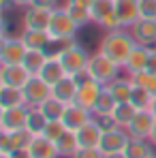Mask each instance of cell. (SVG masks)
<instances>
[{
    "label": "cell",
    "mask_w": 156,
    "mask_h": 158,
    "mask_svg": "<svg viewBox=\"0 0 156 158\" xmlns=\"http://www.w3.org/2000/svg\"><path fill=\"white\" fill-rule=\"evenodd\" d=\"M135 47H137V41L130 34V30H126V28H118V30L105 32V36L101 39V43H99V52H103L107 58H111L122 69H124L130 52Z\"/></svg>",
    "instance_id": "6da1fadb"
},
{
    "label": "cell",
    "mask_w": 156,
    "mask_h": 158,
    "mask_svg": "<svg viewBox=\"0 0 156 158\" xmlns=\"http://www.w3.org/2000/svg\"><path fill=\"white\" fill-rule=\"evenodd\" d=\"M122 66L120 64H116L111 58H107L103 52H96L90 56V62H88V66H86V73H88V77H92L94 81H99V83H103V85H109L113 79H118L122 75Z\"/></svg>",
    "instance_id": "7a4b0ae2"
},
{
    "label": "cell",
    "mask_w": 156,
    "mask_h": 158,
    "mask_svg": "<svg viewBox=\"0 0 156 158\" xmlns=\"http://www.w3.org/2000/svg\"><path fill=\"white\" fill-rule=\"evenodd\" d=\"M77 24L71 19L66 6H56L52 11V22H49V36L52 41H75L77 36Z\"/></svg>",
    "instance_id": "3957f363"
},
{
    "label": "cell",
    "mask_w": 156,
    "mask_h": 158,
    "mask_svg": "<svg viewBox=\"0 0 156 158\" xmlns=\"http://www.w3.org/2000/svg\"><path fill=\"white\" fill-rule=\"evenodd\" d=\"M90 56L92 53L88 52L83 45H79L77 41H73L71 45H66L62 52H60V62H62V66H64V71H66V75H81V73H86V66H88V62H90Z\"/></svg>",
    "instance_id": "277c9868"
},
{
    "label": "cell",
    "mask_w": 156,
    "mask_h": 158,
    "mask_svg": "<svg viewBox=\"0 0 156 158\" xmlns=\"http://www.w3.org/2000/svg\"><path fill=\"white\" fill-rule=\"evenodd\" d=\"M75 77H77V81H79L77 96H75V105L83 107V109H88V111H92L105 85L99 83V81H94L92 77H88V73H81V75H75Z\"/></svg>",
    "instance_id": "5b68a950"
},
{
    "label": "cell",
    "mask_w": 156,
    "mask_h": 158,
    "mask_svg": "<svg viewBox=\"0 0 156 158\" xmlns=\"http://www.w3.org/2000/svg\"><path fill=\"white\" fill-rule=\"evenodd\" d=\"M22 92H24L28 107H41L47 98H52V85L45 79H41L39 75H32L28 79L26 85L22 88Z\"/></svg>",
    "instance_id": "8992f818"
},
{
    "label": "cell",
    "mask_w": 156,
    "mask_h": 158,
    "mask_svg": "<svg viewBox=\"0 0 156 158\" xmlns=\"http://www.w3.org/2000/svg\"><path fill=\"white\" fill-rule=\"evenodd\" d=\"M28 47L19 36H2L0 39V64H22Z\"/></svg>",
    "instance_id": "52a82bcc"
},
{
    "label": "cell",
    "mask_w": 156,
    "mask_h": 158,
    "mask_svg": "<svg viewBox=\"0 0 156 158\" xmlns=\"http://www.w3.org/2000/svg\"><path fill=\"white\" fill-rule=\"evenodd\" d=\"M30 107H13V109H0V132H15L24 131L28 124Z\"/></svg>",
    "instance_id": "ba28073f"
},
{
    "label": "cell",
    "mask_w": 156,
    "mask_h": 158,
    "mask_svg": "<svg viewBox=\"0 0 156 158\" xmlns=\"http://www.w3.org/2000/svg\"><path fill=\"white\" fill-rule=\"evenodd\" d=\"M49 22H52V9L34 6V4H30V6L24 9L22 28H26V30H47Z\"/></svg>",
    "instance_id": "9c48e42d"
},
{
    "label": "cell",
    "mask_w": 156,
    "mask_h": 158,
    "mask_svg": "<svg viewBox=\"0 0 156 158\" xmlns=\"http://www.w3.org/2000/svg\"><path fill=\"white\" fill-rule=\"evenodd\" d=\"M92 118H94V113H92V111H88V109H83V107L71 103V105H66L64 113H62V118H60V122L64 124V128H66V131L77 132L79 128H81V126H86Z\"/></svg>",
    "instance_id": "30bf717a"
},
{
    "label": "cell",
    "mask_w": 156,
    "mask_h": 158,
    "mask_svg": "<svg viewBox=\"0 0 156 158\" xmlns=\"http://www.w3.org/2000/svg\"><path fill=\"white\" fill-rule=\"evenodd\" d=\"M152 126H154V111L152 109H141V111H137L133 122L126 126V131L133 139H148L150 132H152Z\"/></svg>",
    "instance_id": "8fae6325"
},
{
    "label": "cell",
    "mask_w": 156,
    "mask_h": 158,
    "mask_svg": "<svg viewBox=\"0 0 156 158\" xmlns=\"http://www.w3.org/2000/svg\"><path fill=\"white\" fill-rule=\"evenodd\" d=\"M32 77L24 64H0V85L24 88L26 81Z\"/></svg>",
    "instance_id": "7c38bea8"
},
{
    "label": "cell",
    "mask_w": 156,
    "mask_h": 158,
    "mask_svg": "<svg viewBox=\"0 0 156 158\" xmlns=\"http://www.w3.org/2000/svg\"><path fill=\"white\" fill-rule=\"evenodd\" d=\"M133 139L129 135L126 128H116V131L103 132V139H101V145L99 150L103 154H113V152H124V148L129 145V141Z\"/></svg>",
    "instance_id": "4fadbf2b"
},
{
    "label": "cell",
    "mask_w": 156,
    "mask_h": 158,
    "mask_svg": "<svg viewBox=\"0 0 156 158\" xmlns=\"http://www.w3.org/2000/svg\"><path fill=\"white\" fill-rule=\"evenodd\" d=\"M129 30H130V34L135 36L137 45H145V47H154L156 45V19L139 17Z\"/></svg>",
    "instance_id": "5bb4252c"
},
{
    "label": "cell",
    "mask_w": 156,
    "mask_h": 158,
    "mask_svg": "<svg viewBox=\"0 0 156 158\" xmlns=\"http://www.w3.org/2000/svg\"><path fill=\"white\" fill-rule=\"evenodd\" d=\"M32 132L30 131H15V132H0V154H11L19 148H28L32 141Z\"/></svg>",
    "instance_id": "9a60e30c"
},
{
    "label": "cell",
    "mask_w": 156,
    "mask_h": 158,
    "mask_svg": "<svg viewBox=\"0 0 156 158\" xmlns=\"http://www.w3.org/2000/svg\"><path fill=\"white\" fill-rule=\"evenodd\" d=\"M77 88H79V81L77 77L73 75H64L60 81H56L52 85V96L62 101L64 105H71L75 103V96H77Z\"/></svg>",
    "instance_id": "2e32d148"
},
{
    "label": "cell",
    "mask_w": 156,
    "mask_h": 158,
    "mask_svg": "<svg viewBox=\"0 0 156 158\" xmlns=\"http://www.w3.org/2000/svg\"><path fill=\"white\" fill-rule=\"evenodd\" d=\"M116 17L120 26L129 30L139 19V0H116Z\"/></svg>",
    "instance_id": "e0dca14e"
},
{
    "label": "cell",
    "mask_w": 156,
    "mask_h": 158,
    "mask_svg": "<svg viewBox=\"0 0 156 158\" xmlns=\"http://www.w3.org/2000/svg\"><path fill=\"white\" fill-rule=\"evenodd\" d=\"M28 150H30L32 158H60L56 143L52 139H47L45 135H34L30 145H28Z\"/></svg>",
    "instance_id": "ac0fdd59"
},
{
    "label": "cell",
    "mask_w": 156,
    "mask_h": 158,
    "mask_svg": "<svg viewBox=\"0 0 156 158\" xmlns=\"http://www.w3.org/2000/svg\"><path fill=\"white\" fill-rule=\"evenodd\" d=\"M148 60H150V47H145V45H137V47L130 52L129 60H126V64H124L126 75H135V73L148 71Z\"/></svg>",
    "instance_id": "d6986e66"
},
{
    "label": "cell",
    "mask_w": 156,
    "mask_h": 158,
    "mask_svg": "<svg viewBox=\"0 0 156 158\" xmlns=\"http://www.w3.org/2000/svg\"><path fill=\"white\" fill-rule=\"evenodd\" d=\"M75 135H77L79 148H99L101 145V139H103V131L99 128V124L94 122V118L86 126H81Z\"/></svg>",
    "instance_id": "ffe728a7"
},
{
    "label": "cell",
    "mask_w": 156,
    "mask_h": 158,
    "mask_svg": "<svg viewBox=\"0 0 156 158\" xmlns=\"http://www.w3.org/2000/svg\"><path fill=\"white\" fill-rule=\"evenodd\" d=\"M19 39L24 41V45L28 49H41V52H45L52 43V36H49L47 30H26V28H22Z\"/></svg>",
    "instance_id": "44dd1931"
},
{
    "label": "cell",
    "mask_w": 156,
    "mask_h": 158,
    "mask_svg": "<svg viewBox=\"0 0 156 158\" xmlns=\"http://www.w3.org/2000/svg\"><path fill=\"white\" fill-rule=\"evenodd\" d=\"M90 15H92V24L103 28V24L116 15V0H94V4L90 6Z\"/></svg>",
    "instance_id": "7402d4cb"
},
{
    "label": "cell",
    "mask_w": 156,
    "mask_h": 158,
    "mask_svg": "<svg viewBox=\"0 0 156 158\" xmlns=\"http://www.w3.org/2000/svg\"><path fill=\"white\" fill-rule=\"evenodd\" d=\"M111 94H113V98L118 101V103H130V94H133V81H130L129 75H120L118 79H113L109 85H105Z\"/></svg>",
    "instance_id": "603a6c76"
},
{
    "label": "cell",
    "mask_w": 156,
    "mask_h": 158,
    "mask_svg": "<svg viewBox=\"0 0 156 158\" xmlns=\"http://www.w3.org/2000/svg\"><path fill=\"white\" fill-rule=\"evenodd\" d=\"M64 75H66V71H64V66H62L60 58H56V56H47V62L43 64V69H41L39 77L45 79L49 85H53L56 81H60Z\"/></svg>",
    "instance_id": "cb8c5ba5"
},
{
    "label": "cell",
    "mask_w": 156,
    "mask_h": 158,
    "mask_svg": "<svg viewBox=\"0 0 156 158\" xmlns=\"http://www.w3.org/2000/svg\"><path fill=\"white\" fill-rule=\"evenodd\" d=\"M26 105L22 88H11V85H0V109H13V107Z\"/></svg>",
    "instance_id": "d4e9b609"
},
{
    "label": "cell",
    "mask_w": 156,
    "mask_h": 158,
    "mask_svg": "<svg viewBox=\"0 0 156 158\" xmlns=\"http://www.w3.org/2000/svg\"><path fill=\"white\" fill-rule=\"evenodd\" d=\"M126 158H148L154 154V145L148 139H130L129 145L124 148Z\"/></svg>",
    "instance_id": "484cf974"
},
{
    "label": "cell",
    "mask_w": 156,
    "mask_h": 158,
    "mask_svg": "<svg viewBox=\"0 0 156 158\" xmlns=\"http://www.w3.org/2000/svg\"><path fill=\"white\" fill-rule=\"evenodd\" d=\"M56 148H58V154L60 158H73L75 152L79 150V141H77V135L71 131H66L58 141H56Z\"/></svg>",
    "instance_id": "4316f807"
},
{
    "label": "cell",
    "mask_w": 156,
    "mask_h": 158,
    "mask_svg": "<svg viewBox=\"0 0 156 158\" xmlns=\"http://www.w3.org/2000/svg\"><path fill=\"white\" fill-rule=\"evenodd\" d=\"M45 62H47V53L45 52H41V49H28L22 64L26 66V71L30 75H39Z\"/></svg>",
    "instance_id": "83f0119b"
},
{
    "label": "cell",
    "mask_w": 156,
    "mask_h": 158,
    "mask_svg": "<svg viewBox=\"0 0 156 158\" xmlns=\"http://www.w3.org/2000/svg\"><path fill=\"white\" fill-rule=\"evenodd\" d=\"M137 111H139V109L135 105H130V103H118L116 109L111 111V115H113V120L118 122L120 128H126L130 122H133V118L137 115Z\"/></svg>",
    "instance_id": "f1b7e54d"
},
{
    "label": "cell",
    "mask_w": 156,
    "mask_h": 158,
    "mask_svg": "<svg viewBox=\"0 0 156 158\" xmlns=\"http://www.w3.org/2000/svg\"><path fill=\"white\" fill-rule=\"evenodd\" d=\"M47 118L43 115V111L39 107H30V113H28V124H26V131H30L32 135H43L45 126H47Z\"/></svg>",
    "instance_id": "f546056e"
},
{
    "label": "cell",
    "mask_w": 156,
    "mask_h": 158,
    "mask_svg": "<svg viewBox=\"0 0 156 158\" xmlns=\"http://www.w3.org/2000/svg\"><path fill=\"white\" fill-rule=\"evenodd\" d=\"M116 105H118V101L113 98V94H111L107 88H103V92H101L96 105L92 109V113H94V115H109V113L116 109Z\"/></svg>",
    "instance_id": "4dcf8cb0"
},
{
    "label": "cell",
    "mask_w": 156,
    "mask_h": 158,
    "mask_svg": "<svg viewBox=\"0 0 156 158\" xmlns=\"http://www.w3.org/2000/svg\"><path fill=\"white\" fill-rule=\"evenodd\" d=\"M41 111H43V115L49 120V122H56V120H60L62 118V113H64V109H66V105L62 103V101H58V98H47L43 105L39 107Z\"/></svg>",
    "instance_id": "1f68e13d"
},
{
    "label": "cell",
    "mask_w": 156,
    "mask_h": 158,
    "mask_svg": "<svg viewBox=\"0 0 156 158\" xmlns=\"http://www.w3.org/2000/svg\"><path fill=\"white\" fill-rule=\"evenodd\" d=\"M130 81H133V85H137V88H143V90H148L150 94H154L156 96V75L154 73H150V71H141V73H135V75H129Z\"/></svg>",
    "instance_id": "d6a6232c"
},
{
    "label": "cell",
    "mask_w": 156,
    "mask_h": 158,
    "mask_svg": "<svg viewBox=\"0 0 156 158\" xmlns=\"http://www.w3.org/2000/svg\"><path fill=\"white\" fill-rule=\"evenodd\" d=\"M130 105H135L139 111L141 109H152L154 105V94H150L148 90H143V88H133V94H130Z\"/></svg>",
    "instance_id": "836d02e7"
},
{
    "label": "cell",
    "mask_w": 156,
    "mask_h": 158,
    "mask_svg": "<svg viewBox=\"0 0 156 158\" xmlns=\"http://www.w3.org/2000/svg\"><path fill=\"white\" fill-rule=\"evenodd\" d=\"M71 19L77 24V28H86L88 24H92V15H90V9H83V6H77V4H64Z\"/></svg>",
    "instance_id": "e575fe53"
},
{
    "label": "cell",
    "mask_w": 156,
    "mask_h": 158,
    "mask_svg": "<svg viewBox=\"0 0 156 158\" xmlns=\"http://www.w3.org/2000/svg\"><path fill=\"white\" fill-rule=\"evenodd\" d=\"M66 132V128H64V124L60 122V120H56V122H47V126H45V131H43V135L47 137V139H52L53 143L62 137Z\"/></svg>",
    "instance_id": "d590c367"
},
{
    "label": "cell",
    "mask_w": 156,
    "mask_h": 158,
    "mask_svg": "<svg viewBox=\"0 0 156 158\" xmlns=\"http://www.w3.org/2000/svg\"><path fill=\"white\" fill-rule=\"evenodd\" d=\"M139 17L156 19V0H139Z\"/></svg>",
    "instance_id": "8d00e7d4"
},
{
    "label": "cell",
    "mask_w": 156,
    "mask_h": 158,
    "mask_svg": "<svg viewBox=\"0 0 156 158\" xmlns=\"http://www.w3.org/2000/svg\"><path fill=\"white\" fill-rule=\"evenodd\" d=\"M94 122L99 124V128L103 132H109V131H116V128H120L118 126V122L113 120V115L109 113V115H94Z\"/></svg>",
    "instance_id": "74e56055"
},
{
    "label": "cell",
    "mask_w": 156,
    "mask_h": 158,
    "mask_svg": "<svg viewBox=\"0 0 156 158\" xmlns=\"http://www.w3.org/2000/svg\"><path fill=\"white\" fill-rule=\"evenodd\" d=\"M73 158H105V154L99 148H79Z\"/></svg>",
    "instance_id": "f35d334b"
},
{
    "label": "cell",
    "mask_w": 156,
    "mask_h": 158,
    "mask_svg": "<svg viewBox=\"0 0 156 158\" xmlns=\"http://www.w3.org/2000/svg\"><path fill=\"white\" fill-rule=\"evenodd\" d=\"M30 4H34V6H43V9H56V6H60L58 4V0H32Z\"/></svg>",
    "instance_id": "ab89813d"
},
{
    "label": "cell",
    "mask_w": 156,
    "mask_h": 158,
    "mask_svg": "<svg viewBox=\"0 0 156 158\" xmlns=\"http://www.w3.org/2000/svg\"><path fill=\"white\" fill-rule=\"evenodd\" d=\"M148 71L156 75V45L150 47V60H148Z\"/></svg>",
    "instance_id": "60d3db41"
},
{
    "label": "cell",
    "mask_w": 156,
    "mask_h": 158,
    "mask_svg": "<svg viewBox=\"0 0 156 158\" xmlns=\"http://www.w3.org/2000/svg\"><path fill=\"white\" fill-rule=\"evenodd\" d=\"M9 158H32V156H30V150H28V148H19V150L11 152Z\"/></svg>",
    "instance_id": "b9f144b4"
},
{
    "label": "cell",
    "mask_w": 156,
    "mask_h": 158,
    "mask_svg": "<svg viewBox=\"0 0 156 158\" xmlns=\"http://www.w3.org/2000/svg\"><path fill=\"white\" fill-rule=\"evenodd\" d=\"M69 4H77V6H83V9H90L94 4V0H66Z\"/></svg>",
    "instance_id": "7bdbcfd3"
},
{
    "label": "cell",
    "mask_w": 156,
    "mask_h": 158,
    "mask_svg": "<svg viewBox=\"0 0 156 158\" xmlns=\"http://www.w3.org/2000/svg\"><path fill=\"white\" fill-rule=\"evenodd\" d=\"M148 141H150V143H152V145L156 148V113H154V126H152V132H150Z\"/></svg>",
    "instance_id": "ee69618b"
},
{
    "label": "cell",
    "mask_w": 156,
    "mask_h": 158,
    "mask_svg": "<svg viewBox=\"0 0 156 158\" xmlns=\"http://www.w3.org/2000/svg\"><path fill=\"white\" fill-rule=\"evenodd\" d=\"M11 2H13L17 9H26V6H30V2H32V0H11Z\"/></svg>",
    "instance_id": "f6af8a7d"
},
{
    "label": "cell",
    "mask_w": 156,
    "mask_h": 158,
    "mask_svg": "<svg viewBox=\"0 0 156 158\" xmlns=\"http://www.w3.org/2000/svg\"><path fill=\"white\" fill-rule=\"evenodd\" d=\"M105 158H126L124 152H113V154H105Z\"/></svg>",
    "instance_id": "bcb514c9"
},
{
    "label": "cell",
    "mask_w": 156,
    "mask_h": 158,
    "mask_svg": "<svg viewBox=\"0 0 156 158\" xmlns=\"http://www.w3.org/2000/svg\"><path fill=\"white\" fill-rule=\"evenodd\" d=\"M152 111L156 113V96H154V105H152Z\"/></svg>",
    "instance_id": "7dc6e473"
},
{
    "label": "cell",
    "mask_w": 156,
    "mask_h": 158,
    "mask_svg": "<svg viewBox=\"0 0 156 158\" xmlns=\"http://www.w3.org/2000/svg\"><path fill=\"white\" fill-rule=\"evenodd\" d=\"M0 158H9V154H0Z\"/></svg>",
    "instance_id": "c3c4849f"
},
{
    "label": "cell",
    "mask_w": 156,
    "mask_h": 158,
    "mask_svg": "<svg viewBox=\"0 0 156 158\" xmlns=\"http://www.w3.org/2000/svg\"><path fill=\"white\" fill-rule=\"evenodd\" d=\"M148 158H156V154H152V156H148Z\"/></svg>",
    "instance_id": "681fc988"
}]
</instances>
